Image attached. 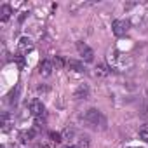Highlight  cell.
<instances>
[{
  "mask_svg": "<svg viewBox=\"0 0 148 148\" xmlns=\"http://www.w3.org/2000/svg\"><path fill=\"white\" fill-rule=\"evenodd\" d=\"M106 61H108L110 68L117 70V71H125L127 68L132 66V58L120 52V51H110L106 56Z\"/></svg>",
  "mask_w": 148,
  "mask_h": 148,
  "instance_id": "cell-1",
  "label": "cell"
},
{
  "mask_svg": "<svg viewBox=\"0 0 148 148\" xmlns=\"http://www.w3.org/2000/svg\"><path fill=\"white\" fill-rule=\"evenodd\" d=\"M129 28H131V23H129L127 19H117V21H113V25H112V30H113L115 37L125 35V33L129 32Z\"/></svg>",
  "mask_w": 148,
  "mask_h": 148,
  "instance_id": "cell-2",
  "label": "cell"
},
{
  "mask_svg": "<svg viewBox=\"0 0 148 148\" xmlns=\"http://www.w3.org/2000/svg\"><path fill=\"white\" fill-rule=\"evenodd\" d=\"M33 47H35V45H33V40H32V38H28V37H21L19 42H18V54L25 56V54L32 52Z\"/></svg>",
  "mask_w": 148,
  "mask_h": 148,
  "instance_id": "cell-3",
  "label": "cell"
},
{
  "mask_svg": "<svg viewBox=\"0 0 148 148\" xmlns=\"http://www.w3.org/2000/svg\"><path fill=\"white\" fill-rule=\"evenodd\" d=\"M86 120L94 124V125H105V117L96 110V108H91L87 113H86Z\"/></svg>",
  "mask_w": 148,
  "mask_h": 148,
  "instance_id": "cell-4",
  "label": "cell"
},
{
  "mask_svg": "<svg viewBox=\"0 0 148 148\" xmlns=\"http://www.w3.org/2000/svg\"><path fill=\"white\" fill-rule=\"evenodd\" d=\"M28 108H30V112H32V115L33 117H40V115H45V106H44V103L40 101V99H32L30 103H28Z\"/></svg>",
  "mask_w": 148,
  "mask_h": 148,
  "instance_id": "cell-5",
  "label": "cell"
},
{
  "mask_svg": "<svg viewBox=\"0 0 148 148\" xmlns=\"http://www.w3.org/2000/svg\"><path fill=\"white\" fill-rule=\"evenodd\" d=\"M77 49H79L80 56L84 58V61L91 63V61L94 59V52H92V49H91L87 44H84V42H79V44H77Z\"/></svg>",
  "mask_w": 148,
  "mask_h": 148,
  "instance_id": "cell-6",
  "label": "cell"
},
{
  "mask_svg": "<svg viewBox=\"0 0 148 148\" xmlns=\"http://www.w3.org/2000/svg\"><path fill=\"white\" fill-rule=\"evenodd\" d=\"M52 70H54V63L49 61V59H44L40 63V66H38V73H40L42 77H49L51 73H52Z\"/></svg>",
  "mask_w": 148,
  "mask_h": 148,
  "instance_id": "cell-7",
  "label": "cell"
},
{
  "mask_svg": "<svg viewBox=\"0 0 148 148\" xmlns=\"http://www.w3.org/2000/svg\"><path fill=\"white\" fill-rule=\"evenodd\" d=\"M66 66H68L71 71H77V73H82V71H84V64H82L80 61H75V59H70V61L66 63Z\"/></svg>",
  "mask_w": 148,
  "mask_h": 148,
  "instance_id": "cell-8",
  "label": "cell"
},
{
  "mask_svg": "<svg viewBox=\"0 0 148 148\" xmlns=\"http://www.w3.org/2000/svg\"><path fill=\"white\" fill-rule=\"evenodd\" d=\"M11 125H12V115L5 112V113L2 115V131L7 132V131L11 129Z\"/></svg>",
  "mask_w": 148,
  "mask_h": 148,
  "instance_id": "cell-9",
  "label": "cell"
},
{
  "mask_svg": "<svg viewBox=\"0 0 148 148\" xmlns=\"http://www.w3.org/2000/svg\"><path fill=\"white\" fill-rule=\"evenodd\" d=\"M33 138H35V131H33V129H30V131H21V132H19V141H21V143H30Z\"/></svg>",
  "mask_w": 148,
  "mask_h": 148,
  "instance_id": "cell-10",
  "label": "cell"
},
{
  "mask_svg": "<svg viewBox=\"0 0 148 148\" xmlns=\"http://www.w3.org/2000/svg\"><path fill=\"white\" fill-rule=\"evenodd\" d=\"M0 14H2V16H0V19H2V21H7V19L11 18V14H12L11 5H2V7H0Z\"/></svg>",
  "mask_w": 148,
  "mask_h": 148,
  "instance_id": "cell-11",
  "label": "cell"
},
{
  "mask_svg": "<svg viewBox=\"0 0 148 148\" xmlns=\"http://www.w3.org/2000/svg\"><path fill=\"white\" fill-rule=\"evenodd\" d=\"M87 94H89V87L82 84V86L77 89V92H75V98H77V99H84V98H87Z\"/></svg>",
  "mask_w": 148,
  "mask_h": 148,
  "instance_id": "cell-12",
  "label": "cell"
},
{
  "mask_svg": "<svg viewBox=\"0 0 148 148\" xmlns=\"http://www.w3.org/2000/svg\"><path fill=\"white\" fill-rule=\"evenodd\" d=\"M108 73H110V70L105 64H98L96 66V77H106Z\"/></svg>",
  "mask_w": 148,
  "mask_h": 148,
  "instance_id": "cell-13",
  "label": "cell"
},
{
  "mask_svg": "<svg viewBox=\"0 0 148 148\" xmlns=\"http://www.w3.org/2000/svg\"><path fill=\"white\" fill-rule=\"evenodd\" d=\"M49 138H51V141H52V143H61V141H63V136H61L59 132H54V131H52V132H49Z\"/></svg>",
  "mask_w": 148,
  "mask_h": 148,
  "instance_id": "cell-14",
  "label": "cell"
},
{
  "mask_svg": "<svg viewBox=\"0 0 148 148\" xmlns=\"http://www.w3.org/2000/svg\"><path fill=\"white\" fill-rule=\"evenodd\" d=\"M139 138L148 143V125H143V127L139 129Z\"/></svg>",
  "mask_w": 148,
  "mask_h": 148,
  "instance_id": "cell-15",
  "label": "cell"
},
{
  "mask_svg": "<svg viewBox=\"0 0 148 148\" xmlns=\"http://www.w3.org/2000/svg\"><path fill=\"white\" fill-rule=\"evenodd\" d=\"M45 124V115H40V117H35V125L37 127H42Z\"/></svg>",
  "mask_w": 148,
  "mask_h": 148,
  "instance_id": "cell-16",
  "label": "cell"
},
{
  "mask_svg": "<svg viewBox=\"0 0 148 148\" xmlns=\"http://www.w3.org/2000/svg\"><path fill=\"white\" fill-rule=\"evenodd\" d=\"M14 59H16V63L19 64V68H25V56L18 54V56H14Z\"/></svg>",
  "mask_w": 148,
  "mask_h": 148,
  "instance_id": "cell-17",
  "label": "cell"
},
{
  "mask_svg": "<svg viewBox=\"0 0 148 148\" xmlns=\"http://www.w3.org/2000/svg\"><path fill=\"white\" fill-rule=\"evenodd\" d=\"M54 63H56V66H58V68H63V66H64V59H63L61 56H58V58L54 59Z\"/></svg>",
  "mask_w": 148,
  "mask_h": 148,
  "instance_id": "cell-18",
  "label": "cell"
},
{
  "mask_svg": "<svg viewBox=\"0 0 148 148\" xmlns=\"http://www.w3.org/2000/svg\"><path fill=\"white\" fill-rule=\"evenodd\" d=\"M77 148H89V141L87 139H80L79 145H77Z\"/></svg>",
  "mask_w": 148,
  "mask_h": 148,
  "instance_id": "cell-19",
  "label": "cell"
},
{
  "mask_svg": "<svg viewBox=\"0 0 148 148\" xmlns=\"http://www.w3.org/2000/svg\"><path fill=\"white\" fill-rule=\"evenodd\" d=\"M33 148H51V146H49L47 143H38V145H37V146H33Z\"/></svg>",
  "mask_w": 148,
  "mask_h": 148,
  "instance_id": "cell-20",
  "label": "cell"
},
{
  "mask_svg": "<svg viewBox=\"0 0 148 148\" xmlns=\"http://www.w3.org/2000/svg\"><path fill=\"white\" fill-rule=\"evenodd\" d=\"M63 148H77V146H73V145H66V146H63Z\"/></svg>",
  "mask_w": 148,
  "mask_h": 148,
  "instance_id": "cell-21",
  "label": "cell"
}]
</instances>
